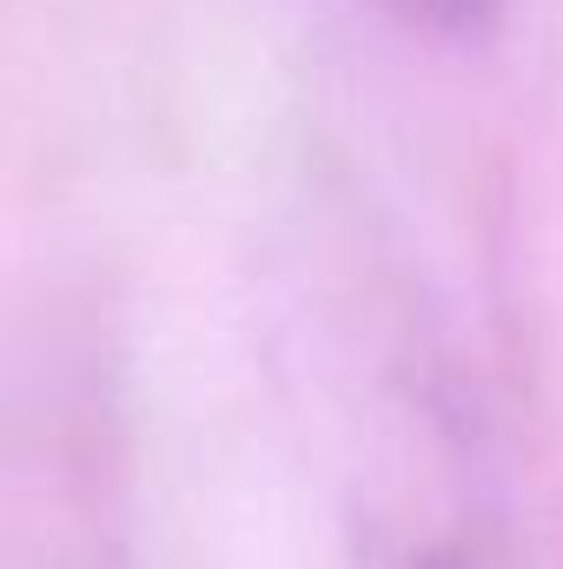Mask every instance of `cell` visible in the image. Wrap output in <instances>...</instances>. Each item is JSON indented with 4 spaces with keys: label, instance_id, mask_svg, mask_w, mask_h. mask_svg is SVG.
Wrapping results in <instances>:
<instances>
[{
    "label": "cell",
    "instance_id": "cell-1",
    "mask_svg": "<svg viewBox=\"0 0 563 569\" xmlns=\"http://www.w3.org/2000/svg\"><path fill=\"white\" fill-rule=\"evenodd\" d=\"M392 13H405L412 27H437V33H464V27H484L497 13V0H385Z\"/></svg>",
    "mask_w": 563,
    "mask_h": 569
},
{
    "label": "cell",
    "instance_id": "cell-2",
    "mask_svg": "<svg viewBox=\"0 0 563 569\" xmlns=\"http://www.w3.org/2000/svg\"><path fill=\"white\" fill-rule=\"evenodd\" d=\"M405 569H464V557H444V550H412Z\"/></svg>",
    "mask_w": 563,
    "mask_h": 569
}]
</instances>
